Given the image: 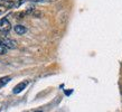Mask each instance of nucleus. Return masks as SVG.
<instances>
[{"instance_id": "nucleus-1", "label": "nucleus", "mask_w": 122, "mask_h": 112, "mask_svg": "<svg viewBox=\"0 0 122 112\" xmlns=\"http://www.w3.org/2000/svg\"><path fill=\"white\" fill-rule=\"evenodd\" d=\"M11 29V24L7 18L0 19V33H8Z\"/></svg>"}, {"instance_id": "nucleus-2", "label": "nucleus", "mask_w": 122, "mask_h": 112, "mask_svg": "<svg viewBox=\"0 0 122 112\" xmlns=\"http://www.w3.org/2000/svg\"><path fill=\"white\" fill-rule=\"evenodd\" d=\"M1 41H2V44H4L8 49H14L17 47V41H14V39H11V38H9V37H4L1 39Z\"/></svg>"}, {"instance_id": "nucleus-3", "label": "nucleus", "mask_w": 122, "mask_h": 112, "mask_svg": "<svg viewBox=\"0 0 122 112\" xmlns=\"http://www.w3.org/2000/svg\"><path fill=\"white\" fill-rule=\"evenodd\" d=\"M28 84H29V81H22V82L18 83V84L15 86V89H14V91H12V92H14L15 94L20 93V92H22L24 90L26 89Z\"/></svg>"}, {"instance_id": "nucleus-4", "label": "nucleus", "mask_w": 122, "mask_h": 112, "mask_svg": "<svg viewBox=\"0 0 122 112\" xmlns=\"http://www.w3.org/2000/svg\"><path fill=\"white\" fill-rule=\"evenodd\" d=\"M14 30H15V33L17 35H24V34H26L27 28L25 26H22V25H16L14 27Z\"/></svg>"}, {"instance_id": "nucleus-5", "label": "nucleus", "mask_w": 122, "mask_h": 112, "mask_svg": "<svg viewBox=\"0 0 122 112\" xmlns=\"http://www.w3.org/2000/svg\"><path fill=\"white\" fill-rule=\"evenodd\" d=\"M10 80H11L10 76H4V77H1L0 78V87L5 86L9 81H10Z\"/></svg>"}, {"instance_id": "nucleus-6", "label": "nucleus", "mask_w": 122, "mask_h": 112, "mask_svg": "<svg viewBox=\"0 0 122 112\" xmlns=\"http://www.w3.org/2000/svg\"><path fill=\"white\" fill-rule=\"evenodd\" d=\"M7 47L5 46L4 44H2V41H1V39H0V55H4V54H6L7 53Z\"/></svg>"}, {"instance_id": "nucleus-7", "label": "nucleus", "mask_w": 122, "mask_h": 112, "mask_svg": "<svg viewBox=\"0 0 122 112\" xmlns=\"http://www.w3.org/2000/svg\"><path fill=\"white\" fill-rule=\"evenodd\" d=\"M31 16H33V17H37V18H39V17L41 16V11H38V10H35L33 12V15H31Z\"/></svg>"}, {"instance_id": "nucleus-8", "label": "nucleus", "mask_w": 122, "mask_h": 112, "mask_svg": "<svg viewBox=\"0 0 122 112\" xmlns=\"http://www.w3.org/2000/svg\"><path fill=\"white\" fill-rule=\"evenodd\" d=\"M30 1H33V2H44L45 0H30Z\"/></svg>"}, {"instance_id": "nucleus-9", "label": "nucleus", "mask_w": 122, "mask_h": 112, "mask_svg": "<svg viewBox=\"0 0 122 112\" xmlns=\"http://www.w3.org/2000/svg\"><path fill=\"white\" fill-rule=\"evenodd\" d=\"M5 2H6V0H0V7H1V6H4Z\"/></svg>"}, {"instance_id": "nucleus-10", "label": "nucleus", "mask_w": 122, "mask_h": 112, "mask_svg": "<svg viewBox=\"0 0 122 112\" xmlns=\"http://www.w3.org/2000/svg\"><path fill=\"white\" fill-rule=\"evenodd\" d=\"M4 11H5V9H2V7H1V9H0V15H1V14H2Z\"/></svg>"}, {"instance_id": "nucleus-11", "label": "nucleus", "mask_w": 122, "mask_h": 112, "mask_svg": "<svg viewBox=\"0 0 122 112\" xmlns=\"http://www.w3.org/2000/svg\"><path fill=\"white\" fill-rule=\"evenodd\" d=\"M35 112H43V111H41V110H39V111H35Z\"/></svg>"}]
</instances>
